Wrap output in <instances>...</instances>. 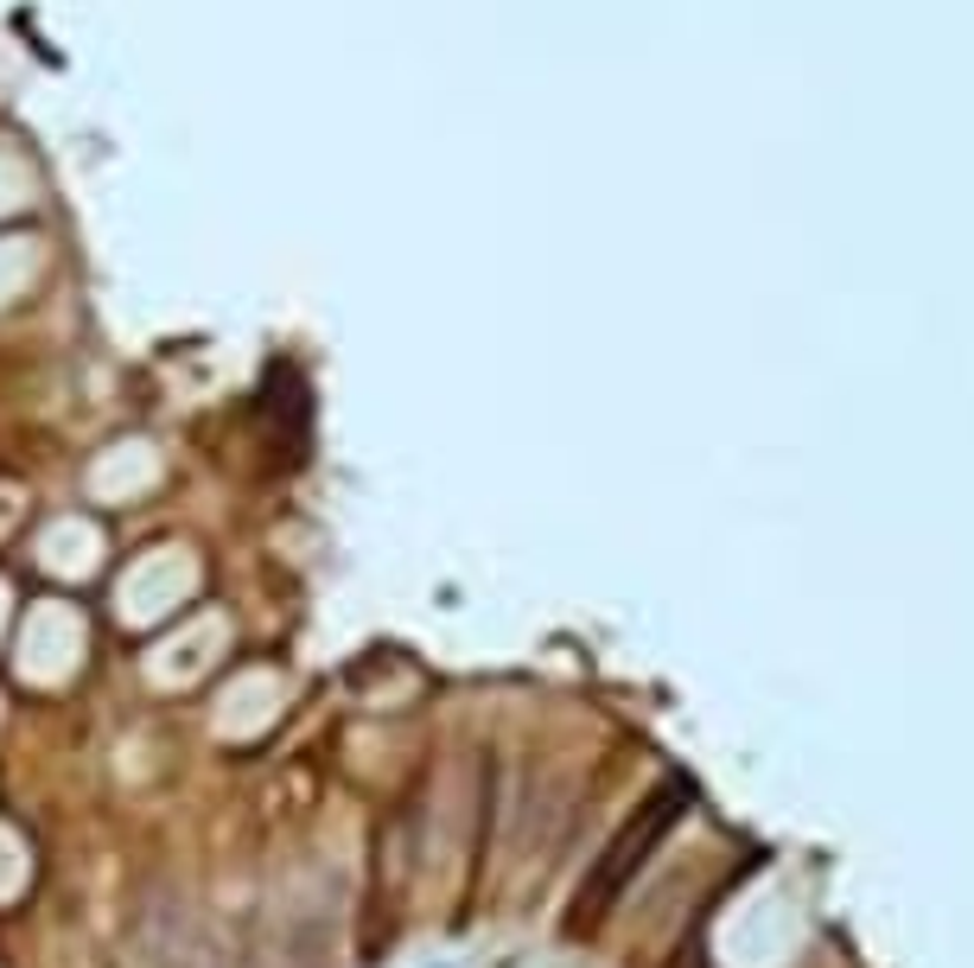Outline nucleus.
Here are the masks:
<instances>
[{
  "mask_svg": "<svg viewBox=\"0 0 974 968\" xmlns=\"http://www.w3.org/2000/svg\"><path fill=\"white\" fill-rule=\"evenodd\" d=\"M688 810H694V784L682 778V771H675V778H663V784L643 796L638 815H631V822H624V828L612 835V847L599 854V866L587 873V886H580L573 912H567V930H573V937H580V930H592V924H599V917H605L618 898H624V886L638 879L643 861L663 847V835H669V828H675V822H682Z\"/></svg>",
  "mask_w": 974,
  "mask_h": 968,
  "instance_id": "obj_1",
  "label": "nucleus"
}]
</instances>
